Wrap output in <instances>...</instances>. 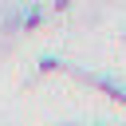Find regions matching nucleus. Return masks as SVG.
<instances>
[{
  "label": "nucleus",
  "mask_w": 126,
  "mask_h": 126,
  "mask_svg": "<svg viewBox=\"0 0 126 126\" xmlns=\"http://www.w3.org/2000/svg\"><path fill=\"white\" fill-rule=\"evenodd\" d=\"M55 67H59L55 55H43V59H39V71H55Z\"/></svg>",
  "instance_id": "nucleus-1"
}]
</instances>
